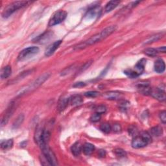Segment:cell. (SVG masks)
<instances>
[{
    "label": "cell",
    "instance_id": "obj_32",
    "mask_svg": "<svg viewBox=\"0 0 166 166\" xmlns=\"http://www.w3.org/2000/svg\"><path fill=\"white\" fill-rule=\"evenodd\" d=\"M142 136L145 139V140L148 142V143H149L151 142L152 138H151V136L150 135L149 133H148L147 132H143L141 134Z\"/></svg>",
    "mask_w": 166,
    "mask_h": 166
},
{
    "label": "cell",
    "instance_id": "obj_39",
    "mask_svg": "<svg viewBox=\"0 0 166 166\" xmlns=\"http://www.w3.org/2000/svg\"><path fill=\"white\" fill-rule=\"evenodd\" d=\"M99 156H101V157H104V156H105V155H106V152H105V151H104V150H101V151H99Z\"/></svg>",
    "mask_w": 166,
    "mask_h": 166
},
{
    "label": "cell",
    "instance_id": "obj_24",
    "mask_svg": "<svg viewBox=\"0 0 166 166\" xmlns=\"http://www.w3.org/2000/svg\"><path fill=\"white\" fill-rule=\"evenodd\" d=\"M163 34L160 33V34H157L156 35L152 36L151 38H148L146 41H145V44H149V43H151L152 42H156L157 40H160V39L162 37Z\"/></svg>",
    "mask_w": 166,
    "mask_h": 166
},
{
    "label": "cell",
    "instance_id": "obj_8",
    "mask_svg": "<svg viewBox=\"0 0 166 166\" xmlns=\"http://www.w3.org/2000/svg\"><path fill=\"white\" fill-rule=\"evenodd\" d=\"M148 142L145 140L142 135L140 136H136L134 138L132 141V147L135 148H143L148 145Z\"/></svg>",
    "mask_w": 166,
    "mask_h": 166
},
{
    "label": "cell",
    "instance_id": "obj_7",
    "mask_svg": "<svg viewBox=\"0 0 166 166\" xmlns=\"http://www.w3.org/2000/svg\"><path fill=\"white\" fill-rule=\"evenodd\" d=\"M150 95L160 101H165L166 98L165 90L162 88H151Z\"/></svg>",
    "mask_w": 166,
    "mask_h": 166
},
{
    "label": "cell",
    "instance_id": "obj_25",
    "mask_svg": "<svg viewBox=\"0 0 166 166\" xmlns=\"http://www.w3.org/2000/svg\"><path fill=\"white\" fill-rule=\"evenodd\" d=\"M24 120V116L23 114H20L18 117H17V119L14 121V123H13V128L14 129L18 128L19 126L21 125V123H22Z\"/></svg>",
    "mask_w": 166,
    "mask_h": 166
},
{
    "label": "cell",
    "instance_id": "obj_16",
    "mask_svg": "<svg viewBox=\"0 0 166 166\" xmlns=\"http://www.w3.org/2000/svg\"><path fill=\"white\" fill-rule=\"evenodd\" d=\"M139 92L144 95H150L151 88L147 83H141L138 86Z\"/></svg>",
    "mask_w": 166,
    "mask_h": 166
},
{
    "label": "cell",
    "instance_id": "obj_19",
    "mask_svg": "<svg viewBox=\"0 0 166 166\" xmlns=\"http://www.w3.org/2000/svg\"><path fill=\"white\" fill-rule=\"evenodd\" d=\"M120 3V2L119 1H110L105 6L104 8V11L106 12H109L112 11V10L116 8L117 6H118L119 4Z\"/></svg>",
    "mask_w": 166,
    "mask_h": 166
},
{
    "label": "cell",
    "instance_id": "obj_36",
    "mask_svg": "<svg viewBox=\"0 0 166 166\" xmlns=\"http://www.w3.org/2000/svg\"><path fill=\"white\" fill-rule=\"evenodd\" d=\"M91 61H89V62H88L87 63H86V64L84 65V66H82V67L81 68V72H82V71L85 70L86 69H87V68H88L90 66V65H91Z\"/></svg>",
    "mask_w": 166,
    "mask_h": 166
},
{
    "label": "cell",
    "instance_id": "obj_31",
    "mask_svg": "<svg viewBox=\"0 0 166 166\" xmlns=\"http://www.w3.org/2000/svg\"><path fill=\"white\" fill-rule=\"evenodd\" d=\"M99 93L96 91H90L86 92L85 94V95L87 97H96L99 95Z\"/></svg>",
    "mask_w": 166,
    "mask_h": 166
},
{
    "label": "cell",
    "instance_id": "obj_29",
    "mask_svg": "<svg viewBox=\"0 0 166 166\" xmlns=\"http://www.w3.org/2000/svg\"><path fill=\"white\" fill-rule=\"evenodd\" d=\"M100 120H101V114H99L98 113H94L90 117V121L91 122H94V123H96V122L99 121Z\"/></svg>",
    "mask_w": 166,
    "mask_h": 166
},
{
    "label": "cell",
    "instance_id": "obj_37",
    "mask_svg": "<svg viewBox=\"0 0 166 166\" xmlns=\"http://www.w3.org/2000/svg\"><path fill=\"white\" fill-rule=\"evenodd\" d=\"M85 86V82H76L75 84L73 85V87H75V88H81V87Z\"/></svg>",
    "mask_w": 166,
    "mask_h": 166
},
{
    "label": "cell",
    "instance_id": "obj_34",
    "mask_svg": "<svg viewBox=\"0 0 166 166\" xmlns=\"http://www.w3.org/2000/svg\"><path fill=\"white\" fill-rule=\"evenodd\" d=\"M129 134L130 135H132V136H138V130L134 127V126H130V127L129 128Z\"/></svg>",
    "mask_w": 166,
    "mask_h": 166
},
{
    "label": "cell",
    "instance_id": "obj_33",
    "mask_svg": "<svg viewBox=\"0 0 166 166\" xmlns=\"http://www.w3.org/2000/svg\"><path fill=\"white\" fill-rule=\"evenodd\" d=\"M159 117H160V119L161 121L164 124H165L166 123V112L165 110L161 111L160 113Z\"/></svg>",
    "mask_w": 166,
    "mask_h": 166
},
{
    "label": "cell",
    "instance_id": "obj_3",
    "mask_svg": "<svg viewBox=\"0 0 166 166\" xmlns=\"http://www.w3.org/2000/svg\"><path fill=\"white\" fill-rule=\"evenodd\" d=\"M146 64L145 59H142L135 65L134 69H126L124 72V73L130 78H136L139 76L143 73L145 69V65Z\"/></svg>",
    "mask_w": 166,
    "mask_h": 166
},
{
    "label": "cell",
    "instance_id": "obj_10",
    "mask_svg": "<svg viewBox=\"0 0 166 166\" xmlns=\"http://www.w3.org/2000/svg\"><path fill=\"white\" fill-rule=\"evenodd\" d=\"M101 13V8L98 5H94L87 11L85 14V18L87 19H93L98 17Z\"/></svg>",
    "mask_w": 166,
    "mask_h": 166
},
{
    "label": "cell",
    "instance_id": "obj_14",
    "mask_svg": "<svg viewBox=\"0 0 166 166\" xmlns=\"http://www.w3.org/2000/svg\"><path fill=\"white\" fill-rule=\"evenodd\" d=\"M83 103V99L81 95H73L69 98V104L72 106H78Z\"/></svg>",
    "mask_w": 166,
    "mask_h": 166
},
{
    "label": "cell",
    "instance_id": "obj_38",
    "mask_svg": "<svg viewBox=\"0 0 166 166\" xmlns=\"http://www.w3.org/2000/svg\"><path fill=\"white\" fill-rule=\"evenodd\" d=\"M157 51H160V52H162V53H165V46L161 47L158 48V49H157Z\"/></svg>",
    "mask_w": 166,
    "mask_h": 166
},
{
    "label": "cell",
    "instance_id": "obj_13",
    "mask_svg": "<svg viewBox=\"0 0 166 166\" xmlns=\"http://www.w3.org/2000/svg\"><path fill=\"white\" fill-rule=\"evenodd\" d=\"M103 97L109 100H117L121 99L123 97V94L117 91H111L104 93Z\"/></svg>",
    "mask_w": 166,
    "mask_h": 166
},
{
    "label": "cell",
    "instance_id": "obj_21",
    "mask_svg": "<svg viewBox=\"0 0 166 166\" xmlns=\"http://www.w3.org/2000/svg\"><path fill=\"white\" fill-rule=\"evenodd\" d=\"M69 104V98L63 97L61 99L58 104V109L60 112L63 111L66 108Z\"/></svg>",
    "mask_w": 166,
    "mask_h": 166
},
{
    "label": "cell",
    "instance_id": "obj_9",
    "mask_svg": "<svg viewBox=\"0 0 166 166\" xmlns=\"http://www.w3.org/2000/svg\"><path fill=\"white\" fill-rule=\"evenodd\" d=\"M53 33L51 31H46L41 34V35L37 37L34 40V42L40 43V44H44V43L49 41L53 38Z\"/></svg>",
    "mask_w": 166,
    "mask_h": 166
},
{
    "label": "cell",
    "instance_id": "obj_2",
    "mask_svg": "<svg viewBox=\"0 0 166 166\" xmlns=\"http://www.w3.org/2000/svg\"><path fill=\"white\" fill-rule=\"evenodd\" d=\"M30 2H25V1H18L14 2L11 4H9L6 8H5L3 13L2 16L3 18H7L11 16L13 13L18 11L20 8L25 7L29 4Z\"/></svg>",
    "mask_w": 166,
    "mask_h": 166
},
{
    "label": "cell",
    "instance_id": "obj_6",
    "mask_svg": "<svg viewBox=\"0 0 166 166\" xmlns=\"http://www.w3.org/2000/svg\"><path fill=\"white\" fill-rule=\"evenodd\" d=\"M49 77V74L48 73H46L44 74H43L42 75L39 77L35 81L33 82L31 84V85H30V86H29L28 88H26V90L24 91V93L27 92L28 90L30 91V90H32L33 89L37 88L38 87H39L41 85H42L43 83L47 79L48 77Z\"/></svg>",
    "mask_w": 166,
    "mask_h": 166
},
{
    "label": "cell",
    "instance_id": "obj_20",
    "mask_svg": "<svg viewBox=\"0 0 166 166\" xmlns=\"http://www.w3.org/2000/svg\"><path fill=\"white\" fill-rule=\"evenodd\" d=\"M11 73H12L11 67L9 66V65H7V66L4 67L2 69L1 78L2 79L7 78L11 75Z\"/></svg>",
    "mask_w": 166,
    "mask_h": 166
},
{
    "label": "cell",
    "instance_id": "obj_18",
    "mask_svg": "<svg viewBox=\"0 0 166 166\" xmlns=\"http://www.w3.org/2000/svg\"><path fill=\"white\" fill-rule=\"evenodd\" d=\"M95 150V147L94 145L90 143H85L82 147V151L86 155H91Z\"/></svg>",
    "mask_w": 166,
    "mask_h": 166
},
{
    "label": "cell",
    "instance_id": "obj_22",
    "mask_svg": "<svg viewBox=\"0 0 166 166\" xmlns=\"http://www.w3.org/2000/svg\"><path fill=\"white\" fill-rule=\"evenodd\" d=\"M13 146V140L12 139H6V140L2 141L1 148L3 150H9Z\"/></svg>",
    "mask_w": 166,
    "mask_h": 166
},
{
    "label": "cell",
    "instance_id": "obj_11",
    "mask_svg": "<svg viewBox=\"0 0 166 166\" xmlns=\"http://www.w3.org/2000/svg\"><path fill=\"white\" fill-rule=\"evenodd\" d=\"M14 109H15V103L12 102L10 104L9 107L7 108L6 112L5 113V114L3 115V118L2 120V122H1L2 126H3V125H5V124H7L8 120L10 119V117L12 115L13 112H14Z\"/></svg>",
    "mask_w": 166,
    "mask_h": 166
},
{
    "label": "cell",
    "instance_id": "obj_5",
    "mask_svg": "<svg viewBox=\"0 0 166 166\" xmlns=\"http://www.w3.org/2000/svg\"><path fill=\"white\" fill-rule=\"evenodd\" d=\"M67 17V12L64 11H59L56 12L55 14L52 16L51 19L49 21V26H55L56 25H58L66 18Z\"/></svg>",
    "mask_w": 166,
    "mask_h": 166
},
{
    "label": "cell",
    "instance_id": "obj_26",
    "mask_svg": "<svg viewBox=\"0 0 166 166\" xmlns=\"http://www.w3.org/2000/svg\"><path fill=\"white\" fill-rule=\"evenodd\" d=\"M144 53H145V55L149 56H155L158 54V51H157V49H154V48H147L145 51H144Z\"/></svg>",
    "mask_w": 166,
    "mask_h": 166
},
{
    "label": "cell",
    "instance_id": "obj_28",
    "mask_svg": "<svg viewBox=\"0 0 166 166\" xmlns=\"http://www.w3.org/2000/svg\"><path fill=\"white\" fill-rule=\"evenodd\" d=\"M113 152H114L116 155L117 157H120V158H123V157H125L126 155V152L124 150L121 149V148H116Z\"/></svg>",
    "mask_w": 166,
    "mask_h": 166
},
{
    "label": "cell",
    "instance_id": "obj_15",
    "mask_svg": "<svg viewBox=\"0 0 166 166\" xmlns=\"http://www.w3.org/2000/svg\"><path fill=\"white\" fill-rule=\"evenodd\" d=\"M165 65L162 59H158L155 63V70L158 73H161L165 71Z\"/></svg>",
    "mask_w": 166,
    "mask_h": 166
},
{
    "label": "cell",
    "instance_id": "obj_1",
    "mask_svg": "<svg viewBox=\"0 0 166 166\" xmlns=\"http://www.w3.org/2000/svg\"><path fill=\"white\" fill-rule=\"evenodd\" d=\"M116 28L117 27L116 25L108 26V27H106L105 29H104L103 30H101L100 33L96 34L94 36L90 38L88 40H86L83 43H81L80 44H78L77 46L75 47V49H83V48H85L86 47L95 44V43L102 41L103 40H104V39H105L106 38L110 36V34H112L113 32H114L116 30Z\"/></svg>",
    "mask_w": 166,
    "mask_h": 166
},
{
    "label": "cell",
    "instance_id": "obj_4",
    "mask_svg": "<svg viewBox=\"0 0 166 166\" xmlns=\"http://www.w3.org/2000/svg\"><path fill=\"white\" fill-rule=\"evenodd\" d=\"M39 52V48L36 46L29 47L21 51L18 55V60L20 61H24L29 59L33 56L37 55Z\"/></svg>",
    "mask_w": 166,
    "mask_h": 166
},
{
    "label": "cell",
    "instance_id": "obj_35",
    "mask_svg": "<svg viewBox=\"0 0 166 166\" xmlns=\"http://www.w3.org/2000/svg\"><path fill=\"white\" fill-rule=\"evenodd\" d=\"M112 129L113 130V131L114 132L118 133V132H120L121 131V126L120 124H115V125H113Z\"/></svg>",
    "mask_w": 166,
    "mask_h": 166
},
{
    "label": "cell",
    "instance_id": "obj_27",
    "mask_svg": "<svg viewBox=\"0 0 166 166\" xmlns=\"http://www.w3.org/2000/svg\"><path fill=\"white\" fill-rule=\"evenodd\" d=\"M100 129H101V131H103L104 133L108 134L111 131L112 127H111V126L110 125V124L105 123H103L101 125V126H100Z\"/></svg>",
    "mask_w": 166,
    "mask_h": 166
},
{
    "label": "cell",
    "instance_id": "obj_12",
    "mask_svg": "<svg viewBox=\"0 0 166 166\" xmlns=\"http://www.w3.org/2000/svg\"><path fill=\"white\" fill-rule=\"evenodd\" d=\"M61 43H62V40H58L51 43V45H49L46 48L45 51V55L46 56H51L55 53V51L58 49Z\"/></svg>",
    "mask_w": 166,
    "mask_h": 166
},
{
    "label": "cell",
    "instance_id": "obj_30",
    "mask_svg": "<svg viewBox=\"0 0 166 166\" xmlns=\"http://www.w3.org/2000/svg\"><path fill=\"white\" fill-rule=\"evenodd\" d=\"M107 111V107L104 105H99L95 108L96 113H98L99 114H103L105 113Z\"/></svg>",
    "mask_w": 166,
    "mask_h": 166
},
{
    "label": "cell",
    "instance_id": "obj_17",
    "mask_svg": "<svg viewBox=\"0 0 166 166\" xmlns=\"http://www.w3.org/2000/svg\"><path fill=\"white\" fill-rule=\"evenodd\" d=\"M71 151L72 154L75 156H78L82 151V148L79 142H76L73 144L71 147Z\"/></svg>",
    "mask_w": 166,
    "mask_h": 166
},
{
    "label": "cell",
    "instance_id": "obj_23",
    "mask_svg": "<svg viewBox=\"0 0 166 166\" xmlns=\"http://www.w3.org/2000/svg\"><path fill=\"white\" fill-rule=\"evenodd\" d=\"M151 134L156 137L160 136L163 134V129L160 126H154L151 129Z\"/></svg>",
    "mask_w": 166,
    "mask_h": 166
}]
</instances>
